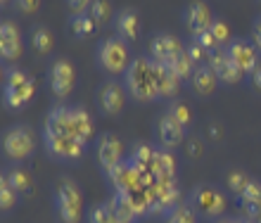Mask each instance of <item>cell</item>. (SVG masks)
<instances>
[{
    "mask_svg": "<svg viewBox=\"0 0 261 223\" xmlns=\"http://www.w3.org/2000/svg\"><path fill=\"white\" fill-rule=\"evenodd\" d=\"M124 88L133 100L154 102L159 100L157 81H154V62L150 57H136L124 74Z\"/></svg>",
    "mask_w": 261,
    "mask_h": 223,
    "instance_id": "1",
    "label": "cell"
},
{
    "mask_svg": "<svg viewBox=\"0 0 261 223\" xmlns=\"http://www.w3.org/2000/svg\"><path fill=\"white\" fill-rule=\"evenodd\" d=\"M55 209L62 223H81L83 195L71 178H60L55 185Z\"/></svg>",
    "mask_w": 261,
    "mask_h": 223,
    "instance_id": "2",
    "label": "cell"
},
{
    "mask_svg": "<svg viewBox=\"0 0 261 223\" xmlns=\"http://www.w3.org/2000/svg\"><path fill=\"white\" fill-rule=\"evenodd\" d=\"M36 93V81L31 78V74H27L24 69H7L5 74V105L10 109L19 112L21 107L31 102Z\"/></svg>",
    "mask_w": 261,
    "mask_h": 223,
    "instance_id": "3",
    "label": "cell"
},
{
    "mask_svg": "<svg viewBox=\"0 0 261 223\" xmlns=\"http://www.w3.org/2000/svg\"><path fill=\"white\" fill-rule=\"evenodd\" d=\"M97 62L107 74H126V69L133 62L128 52V43L119 36L105 38L97 48Z\"/></svg>",
    "mask_w": 261,
    "mask_h": 223,
    "instance_id": "4",
    "label": "cell"
},
{
    "mask_svg": "<svg viewBox=\"0 0 261 223\" xmlns=\"http://www.w3.org/2000/svg\"><path fill=\"white\" fill-rule=\"evenodd\" d=\"M190 204L193 209L197 211L199 216L212 218V221H219L226 211V197L219 188H214L209 183H202L190 192Z\"/></svg>",
    "mask_w": 261,
    "mask_h": 223,
    "instance_id": "5",
    "label": "cell"
},
{
    "mask_svg": "<svg viewBox=\"0 0 261 223\" xmlns=\"http://www.w3.org/2000/svg\"><path fill=\"white\" fill-rule=\"evenodd\" d=\"M36 150V138L29 126H12L3 135V152L10 161H24L29 159Z\"/></svg>",
    "mask_w": 261,
    "mask_h": 223,
    "instance_id": "6",
    "label": "cell"
},
{
    "mask_svg": "<svg viewBox=\"0 0 261 223\" xmlns=\"http://www.w3.org/2000/svg\"><path fill=\"white\" fill-rule=\"evenodd\" d=\"M43 140H45V150H48V154L53 159L74 161L86 154V143H81L79 138H71V135H57V133L45 131Z\"/></svg>",
    "mask_w": 261,
    "mask_h": 223,
    "instance_id": "7",
    "label": "cell"
},
{
    "mask_svg": "<svg viewBox=\"0 0 261 223\" xmlns=\"http://www.w3.org/2000/svg\"><path fill=\"white\" fill-rule=\"evenodd\" d=\"M206 64H209V69L216 74V78H219L221 83L235 86L245 78V71L230 60V55H228L226 50H214L212 55H209V62Z\"/></svg>",
    "mask_w": 261,
    "mask_h": 223,
    "instance_id": "8",
    "label": "cell"
},
{
    "mask_svg": "<svg viewBox=\"0 0 261 223\" xmlns=\"http://www.w3.org/2000/svg\"><path fill=\"white\" fill-rule=\"evenodd\" d=\"M97 161L105 174H110L112 169H117L124 161V145L117 135L112 133H102L97 138Z\"/></svg>",
    "mask_w": 261,
    "mask_h": 223,
    "instance_id": "9",
    "label": "cell"
},
{
    "mask_svg": "<svg viewBox=\"0 0 261 223\" xmlns=\"http://www.w3.org/2000/svg\"><path fill=\"white\" fill-rule=\"evenodd\" d=\"M110 183L114 185V192L117 195H130V192H136V190L143 188V183H140V171H138L130 161H121L117 169H112L110 174H107Z\"/></svg>",
    "mask_w": 261,
    "mask_h": 223,
    "instance_id": "10",
    "label": "cell"
},
{
    "mask_svg": "<svg viewBox=\"0 0 261 223\" xmlns=\"http://www.w3.org/2000/svg\"><path fill=\"white\" fill-rule=\"evenodd\" d=\"M226 52L230 55L238 67H240L245 74H252V71L259 67V48H256L254 43L245 41V38H235V41L228 43Z\"/></svg>",
    "mask_w": 261,
    "mask_h": 223,
    "instance_id": "11",
    "label": "cell"
},
{
    "mask_svg": "<svg viewBox=\"0 0 261 223\" xmlns=\"http://www.w3.org/2000/svg\"><path fill=\"white\" fill-rule=\"evenodd\" d=\"M76 83V69L69 60H57L50 67V88L57 98H67L69 93L74 91Z\"/></svg>",
    "mask_w": 261,
    "mask_h": 223,
    "instance_id": "12",
    "label": "cell"
},
{
    "mask_svg": "<svg viewBox=\"0 0 261 223\" xmlns=\"http://www.w3.org/2000/svg\"><path fill=\"white\" fill-rule=\"evenodd\" d=\"M97 105H100V112L107 114V117L119 114L126 105V88L121 83H117V81L102 83L100 91H97Z\"/></svg>",
    "mask_w": 261,
    "mask_h": 223,
    "instance_id": "13",
    "label": "cell"
},
{
    "mask_svg": "<svg viewBox=\"0 0 261 223\" xmlns=\"http://www.w3.org/2000/svg\"><path fill=\"white\" fill-rule=\"evenodd\" d=\"M212 21H214L212 12H209V7H206L202 0H193V3L183 10V26L193 36L209 31V29H212Z\"/></svg>",
    "mask_w": 261,
    "mask_h": 223,
    "instance_id": "14",
    "label": "cell"
},
{
    "mask_svg": "<svg viewBox=\"0 0 261 223\" xmlns=\"http://www.w3.org/2000/svg\"><path fill=\"white\" fill-rule=\"evenodd\" d=\"M183 52V45L171 34H157L150 41V60L159 64H171L173 57Z\"/></svg>",
    "mask_w": 261,
    "mask_h": 223,
    "instance_id": "15",
    "label": "cell"
},
{
    "mask_svg": "<svg viewBox=\"0 0 261 223\" xmlns=\"http://www.w3.org/2000/svg\"><path fill=\"white\" fill-rule=\"evenodd\" d=\"M157 138H159V145L164 147V150H171V147L183 143V138H186V126L166 112L157 124Z\"/></svg>",
    "mask_w": 261,
    "mask_h": 223,
    "instance_id": "16",
    "label": "cell"
},
{
    "mask_svg": "<svg viewBox=\"0 0 261 223\" xmlns=\"http://www.w3.org/2000/svg\"><path fill=\"white\" fill-rule=\"evenodd\" d=\"M154 81H157L159 100L176 98L180 91V83H183V78H180L169 64H159V62H154Z\"/></svg>",
    "mask_w": 261,
    "mask_h": 223,
    "instance_id": "17",
    "label": "cell"
},
{
    "mask_svg": "<svg viewBox=\"0 0 261 223\" xmlns=\"http://www.w3.org/2000/svg\"><path fill=\"white\" fill-rule=\"evenodd\" d=\"M0 55L5 62H14L21 57V36L12 21L0 24Z\"/></svg>",
    "mask_w": 261,
    "mask_h": 223,
    "instance_id": "18",
    "label": "cell"
},
{
    "mask_svg": "<svg viewBox=\"0 0 261 223\" xmlns=\"http://www.w3.org/2000/svg\"><path fill=\"white\" fill-rule=\"evenodd\" d=\"M114 24H117L119 38H124L126 43H133L138 38V34H140V14L133 7H124L121 12H117Z\"/></svg>",
    "mask_w": 261,
    "mask_h": 223,
    "instance_id": "19",
    "label": "cell"
},
{
    "mask_svg": "<svg viewBox=\"0 0 261 223\" xmlns=\"http://www.w3.org/2000/svg\"><path fill=\"white\" fill-rule=\"evenodd\" d=\"M45 131L57 135H71L74 138V124H71V107H55L45 119Z\"/></svg>",
    "mask_w": 261,
    "mask_h": 223,
    "instance_id": "20",
    "label": "cell"
},
{
    "mask_svg": "<svg viewBox=\"0 0 261 223\" xmlns=\"http://www.w3.org/2000/svg\"><path fill=\"white\" fill-rule=\"evenodd\" d=\"M216 81H219V78L209 69V64H202V67L195 69L193 78H190V86H193V93L197 98H209V95H214V91H216Z\"/></svg>",
    "mask_w": 261,
    "mask_h": 223,
    "instance_id": "21",
    "label": "cell"
},
{
    "mask_svg": "<svg viewBox=\"0 0 261 223\" xmlns=\"http://www.w3.org/2000/svg\"><path fill=\"white\" fill-rule=\"evenodd\" d=\"M240 204H242V211H245V218H249L254 223L259 221L261 218V183L259 181L249 183L247 190L240 197Z\"/></svg>",
    "mask_w": 261,
    "mask_h": 223,
    "instance_id": "22",
    "label": "cell"
},
{
    "mask_svg": "<svg viewBox=\"0 0 261 223\" xmlns=\"http://www.w3.org/2000/svg\"><path fill=\"white\" fill-rule=\"evenodd\" d=\"M110 207L119 223H136L138 218H140V211H138V207L133 204L130 195H117V192H114V197L110 200Z\"/></svg>",
    "mask_w": 261,
    "mask_h": 223,
    "instance_id": "23",
    "label": "cell"
},
{
    "mask_svg": "<svg viewBox=\"0 0 261 223\" xmlns=\"http://www.w3.org/2000/svg\"><path fill=\"white\" fill-rule=\"evenodd\" d=\"M71 124H74V138L88 145V140L95 135V124H93L90 114L81 107H71Z\"/></svg>",
    "mask_w": 261,
    "mask_h": 223,
    "instance_id": "24",
    "label": "cell"
},
{
    "mask_svg": "<svg viewBox=\"0 0 261 223\" xmlns=\"http://www.w3.org/2000/svg\"><path fill=\"white\" fill-rule=\"evenodd\" d=\"M7 183L14 188V192L21 197H31L36 192L34 188V178H31V174H29L27 169H21V166H12L10 171L5 174Z\"/></svg>",
    "mask_w": 261,
    "mask_h": 223,
    "instance_id": "25",
    "label": "cell"
},
{
    "mask_svg": "<svg viewBox=\"0 0 261 223\" xmlns=\"http://www.w3.org/2000/svg\"><path fill=\"white\" fill-rule=\"evenodd\" d=\"M152 174L157 176L159 181H176V161H173L169 150H157L154 154V164H152Z\"/></svg>",
    "mask_w": 261,
    "mask_h": 223,
    "instance_id": "26",
    "label": "cell"
},
{
    "mask_svg": "<svg viewBox=\"0 0 261 223\" xmlns=\"http://www.w3.org/2000/svg\"><path fill=\"white\" fill-rule=\"evenodd\" d=\"M95 29H97V21L88 12L71 14L69 17V31L74 34V38H90V36L95 34Z\"/></svg>",
    "mask_w": 261,
    "mask_h": 223,
    "instance_id": "27",
    "label": "cell"
},
{
    "mask_svg": "<svg viewBox=\"0 0 261 223\" xmlns=\"http://www.w3.org/2000/svg\"><path fill=\"white\" fill-rule=\"evenodd\" d=\"M154 154H157V147L147 145V143H140V145L133 147V154H130V164L145 174V171H152V164H154Z\"/></svg>",
    "mask_w": 261,
    "mask_h": 223,
    "instance_id": "28",
    "label": "cell"
},
{
    "mask_svg": "<svg viewBox=\"0 0 261 223\" xmlns=\"http://www.w3.org/2000/svg\"><path fill=\"white\" fill-rule=\"evenodd\" d=\"M31 48H34L36 55H50L53 48H55V36L53 31L45 26H36L31 31Z\"/></svg>",
    "mask_w": 261,
    "mask_h": 223,
    "instance_id": "29",
    "label": "cell"
},
{
    "mask_svg": "<svg viewBox=\"0 0 261 223\" xmlns=\"http://www.w3.org/2000/svg\"><path fill=\"white\" fill-rule=\"evenodd\" d=\"M169 67H171V69L176 71L183 81H190V78H193V74H195V69H197V67H195V62L190 60V55L186 52V48H183V52H178V55L173 57V62L169 64Z\"/></svg>",
    "mask_w": 261,
    "mask_h": 223,
    "instance_id": "30",
    "label": "cell"
},
{
    "mask_svg": "<svg viewBox=\"0 0 261 223\" xmlns=\"http://www.w3.org/2000/svg\"><path fill=\"white\" fill-rule=\"evenodd\" d=\"M249 183H252V178H249L245 171H240V169H233V171H228V176H226V185L235 197H242V192L247 190Z\"/></svg>",
    "mask_w": 261,
    "mask_h": 223,
    "instance_id": "31",
    "label": "cell"
},
{
    "mask_svg": "<svg viewBox=\"0 0 261 223\" xmlns=\"http://www.w3.org/2000/svg\"><path fill=\"white\" fill-rule=\"evenodd\" d=\"M88 223H119L117 216H114V211H112V207H110V200H107V202H97L90 207Z\"/></svg>",
    "mask_w": 261,
    "mask_h": 223,
    "instance_id": "32",
    "label": "cell"
},
{
    "mask_svg": "<svg viewBox=\"0 0 261 223\" xmlns=\"http://www.w3.org/2000/svg\"><path fill=\"white\" fill-rule=\"evenodd\" d=\"M166 223H197V211L193 209L190 202H180L178 207L169 214Z\"/></svg>",
    "mask_w": 261,
    "mask_h": 223,
    "instance_id": "33",
    "label": "cell"
},
{
    "mask_svg": "<svg viewBox=\"0 0 261 223\" xmlns=\"http://www.w3.org/2000/svg\"><path fill=\"white\" fill-rule=\"evenodd\" d=\"M17 202H19V195L14 192V188L7 183L5 174H3L0 176V207H3V211H12Z\"/></svg>",
    "mask_w": 261,
    "mask_h": 223,
    "instance_id": "34",
    "label": "cell"
},
{
    "mask_svg": "<svg viewBox=\"0 0 261 223\" xmlns=\"http://www.w3.org/2000/svg\"><path fill=\"white\" fill-rule=\"evenodd\" d=\"M88 14L97 21V26H105V24H110V19H112V14L114 12H112L110 0H93Z\"/></svg>",
    "mask_w": 261,
    "mask_h": 223,
    "instance_id": "35",
    "label": "cell"
},
{
    "mask_svg": "<svg viewBox=\"0 0 261 223\" xmlns=\"http://www.w3.org/2000/svg\"><path fill=\"white\" fill-rule=\"evenodd\" d=\"M209 31L214 34V38H216V43H219V45L230 43V26H228L223 19H219V17L212 21V29H209Z\"/></svg>",
    "mask_w": 261,
    "mask_h": 223,
    "instance_id": "36",
    "label": "cell"
},
{
    "mask_svg": "<svg viewBox=\"0 0 261 223\" xmlns=\"http://www.w3.org/2000/svg\"><path fill=\"white\" fill-rule=\"evenodd\" d=\"M186 52L190 55V60L195 62V67H202V64H206V62H209V55H212V52H206L204 48H199L195 41L186 48Z\"/></svg>",
    "mask_w": 261,
    "mask_h": 223,
    "instance_id": "37",
    "label": "cell"
},
{
    "mask_svg": "<svg viewBox=\"0 0 261 223\" xmlns=\"http://www.w3.org/2000/svg\"><path fill=\"white\" fill-rule=\"evenodd\" d=\"M193 41L197 43L199 48H204L206 52H214V50L219 48V43H216V38H214V34H212V31H204V34H197V36H193Z\"/></svg>",
    "mask_w": 261,
    "mask_h": 223,
    "instance_id": "38",
    "label": "cell"
},
{
    "mask_svg": "<svg viewBox=\"0 0 261 223\" xmlns=\"http://www.w3.org/2000/svg\"><path fill=\"white\" fill-rule=\"evenodd\" d=\"M169 114H171L173 119H178L183 126L190 124V112H188V107L183 105V102H173V105L169 107Z\"/></svg>",
    "mask_w": 261,
    "mask_h": 223,
    "instance_id": "39",
    "label": "cell"
},
{
    "mask_svg": "<svg viewBox=\"0 0 261 223\" xmlns=\"http://www.w3.org/2000/svg\"><path fill=\"white\" fill-rule=\"evenodd\" d=\"M186 152H188V157H190V159H197V157H202V154H204V143H202V140H197V138H190V140H188Z\"/></svg>",
    "mask_w": 261,
    "mask_h": 223,
    "instance_id": "40",
    "label": "cell"
},
{
    "mask_svg": "<svg viewBox=\"0 0 261 223\" xmlns=\"http://www.w3.org/2000/svg\"><path fill=\"white\" fill-rule=\"evenodd\" d=\"M67 5L74 14H81V12H88L90 5H93V0H67Z\"/></svg>",
    "mask_w": 261,
    "mask_h": 223,
    "instance_id": "41",
    "label": "cell"
},
{
    "mask_svg": "<svg viewBox=\"0 0 261 223\" xmlns=\"http://www.w3.org/2000/svg\"><path fill=\"white\" fill-rule=\"evenodd\" d=\"M17 5H19L21 12H38V7H41V0H17Z\"/></svg>",
    "mask_w": 261,
    "mask_h": 223,
    "instance_id": "42",
    "label": "cell"
},
{
    "mask_svg": "<svg viewBox=\"0 0 261 223\" xmlns=\"http://www.w3.org/2000/svg\"><path fill=\"white\" fill-rule=\"evenodd\" d=\"M249 86H252V91L261 93V64L249 74Z\"/></svg>",
    "mask_w": 261,
    "mask_h": 223,
    "instance_id": "43",
    "label": "cell"
},
{
    "mask_svg": "<svg viewBox=\"0 0 261 223\" xmlns=\"http://www.w3.org/2000/svg\"><path fill=\"white\" fill-rule=\"evenodd\" d=\"M252 36H254V45L261 50V17L254 19V26H252Z\"/></svg>",
    "mask_w": 261,
    "mask_h": 223,
    "instance_id": "44",
    "label": "cell"
},
{
    "mask_svg": "<svg viewBox=\"0 0 261 223\" xmlns=\"http://www.w3.org/2000/svg\"><path fill=\"white\" fill-rule=\"evenodd\" d=\"M209 138L212 140H221L223 138V128L219 124H209Z\"/></svg>",
    "mask_w": 261,
    "mask_h": 223,
    "instance_id": "45",
    "label": "cell"
},
{
    "mask_svg": "<svg viewBox=\"0 0 261 223\" xmlns=\"http://www.w3.org/2000/svg\"><path fill=\"white\" fill-rule=\"evenodd\" d=\"M216 223H238V218H228V216H221Z\"/></svg>",
    "mask_w": 261,
    "mask_h": 223,
    "instance_id": "46",
    "label": "cell"
},
{
    "mask_svg": "<svg viewBox=\"0 0 261 223\" xmlns=\"http://www.w3.org/2000/svg\"><path fill=\"white\" fill-rule=\"evenodd\" d=\"M7 3H10V0H3V5H7Z\"/></svg>",
    "mask_w": 261,
    "mask_h": 223,
    "instance_id": "47",
    "label": "cell"
},
{
    "mask_svg": "<svg viewBox=\"0 0 261 223\" xmlns=\"http://www.w3.org/2000/svg\"><path fill=\"white\" fill-rule=\"evenodd\" d=\"M256 223H261V218H259V221H256Z\"/></svg>",
    "mask_w": 261,
    "mask_h": 223,
    "instance_id": "48",
    "label": "cell"
},
{
    "mask_svg": "<svg viewBox=\"0 0 261 223\" xmlns=\"http://www.w3.org/2000/svg\"><path fill=\"white\" fill-rule=\"evenodd\" d=\"M259 3H261V0H259Z\"/></svg>",
    "mask_w": 261,
    "mask_h": 223,
    "instance_id": "49",
    "label": "cell"
}]
</instances>
